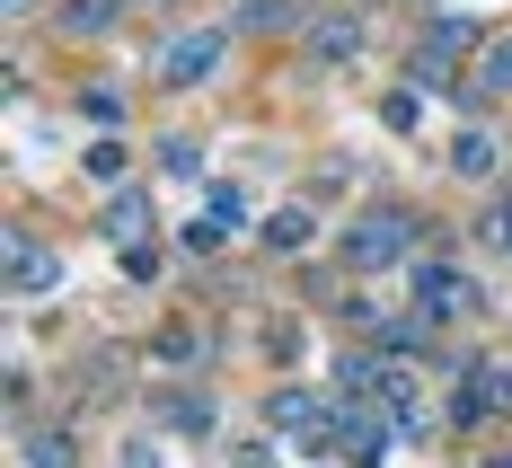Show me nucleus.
Segmentation results:
<instances>
[{
	"label": "nucleus",
	"instance_id": "obj_1",
	"mask_svg": "<svg viewBox=\"0 0 512 468\" xmlns=\"http://www.w3.org/2000/svg\"><path fill=\"white\" fill-rule=\"evenodd\" d=\"M336 248H345L354 274H389V265H407V212H362Z\"/></svg>",
	"mask_w": 512,
	"mask_h": 468
},
{
	"label": "nucleus",
	"instance_id": "obj_2",
	"mask_svg": "<svg viewBox=\"0 0 512 468\" xmlns=\"http://www.w3.org/2000/svg\"><path fill=\"white\" fill-rule=\"evenodd\" d=\"M212 71H221V27L168 36V53H159V80H168V89H195V80H212Z\"/></svg>",
	"mask_w": 512,
	"mask_h": 468
},
{
	"label": "nucleus",
	"instance_id": "obj_3",
	"mask_svg": "<svg viewBox=\"0 0 512 468\" xmlns=\"http://www.w3.org/2000/svg\"><path fill=\"white\" fill-rule=\"evenodd\" d=\"M415 310L424 318H468L477 310V283L460 265H415Z\"/></svg>",
	"mask_w": 512,
	"mask_h": 468
},
{
	"label": "nucleus",
	"instance_id": "obj_4",
	"mask_svg": "<svg viewBox=\"0 0 512 468\" xmlns=\"http://www.w3.org/2000/svg\"><path fill=\"white\" fill-rule=\"evenodd\" d=\"M318 442H327V451H336V460H354V468H371V460H380V416H371V407H354V416H336V424H327V433H318Z\"/></svg>",
	"mask_w": 512,
	"mask_h": 468
},
{
	"label": "nucleus",
	"instance_id": "obj_5",
	"mask_svg": "<svg viewBox=\"0 0 512 468\" xmlns=\"http://www.w3.org/2000/svg\"><path fill=\"white\" fill-rule=\"evenodd\" d=\"M265 424H274V433H327V407H318L309 389H274V398H265Z\"/></svg>",
	"mask_w": 512,
	"mask_h": 468
},
{
	"label": "nucleus",
	"instance_id": "obj_6",
	"mask_svg": "<svg viewBox=\"0 0 512 468\" xmlns=\"http://www.w3.org/2000/svg\"><path fill=\"white\" fill-rule=\"evenodd\" d=\"M9 283H18V292H45V283H62V265H53L36 239H9Z\"/></svg>",
	"mask_w": 512,
	"mask_h": 468
},
{
	"label": "nucleus",
	"instance_id": "obj_7",
	"mask_svg": "<svg viewBox=\"0 0 512 468\" xmlns=\"http://www.w3.org/2000/svg\"><path fill=\"white\" fill-rule=\"evenodd\" d=\"M477 98H512V36H495L477 53Z\"/></svg>",
	"mask_w": 512,
	"mask_h": 468
},
{
	"label": "nucleus",
	"instance_id": "obj_8",
	"mask_svg": "<svg viewBox=\"0 0 512 468\" xmlns=\"http://www.w3.org/2000/svg\"><path fill=\"white\" fill-rule=\"evenodd\" d=\"M106 239H115V248L133 257V248L151 239V204H142V195H133V204H115V212H106Z\"/></svg>",
	"mask_w": 512,
	"mask_h": 468
},
{
	"label": "nucleus",
	"instance_id": "obj_9",
	"mask_svg": "<svg viewBox=\"0 0 512 468\" xmlns=\"http://www.w3.org/2000/svg\"><path fill=\"white\" fill-rule=\"evenodd\" d=\"M265 248H274V257H301L309 248V212L292 204V212H265Z\"/></svg>",
	"mask_w": 512,
	"mask_h": 468
},
{
	"label": "nucleus",
	"instance_id": "obj_10",
	"mask_svg": "<svg viewBox=\"0 0 512 468\" xmlns=\"http://www.w3.org/2000/svg\"><path fill=\"white\" fill-rule=\"evenodd\" d=\"M115 9H124V0H62V27H71V36H106Z\"/></svg>",
	"mask_w": 512,
	"mask_h": 468
},
{
	"label": "nucleus",
	"instance_id": "obj_11",
	"mask_svg": "<svg viewBox=\"0 0 512 468\" xmlns=\"http://www.w3.org/2000/svg\"><path fill=\"white\" fill-rule=\"evenodd\" d=\"M451 168H460V177H486V168H495V142H486V133H460V142H451Z\"/></svg>",
	"mask_w": 512,
	"mask_h": 468
},
{
	"label": "nucleus",
	"instance_id": "obj_12",
	"mask_svg": "<svg viewBox=\"0 0 512 468\" xmlns=\"http://www.w3.org/2000/svg\"><path fill=\"white\" fill-rule=\"evenodd\" d=\"M318 53H327V62H336V53H362V27L354 18H327V27H318Z\"/></svg>",
	"mask_w": 512,
	"mask_h": 468
},
{
	"label": "nucleus",
	"instance_id": "obj_13",
	"mask_svg": "<svg viewBox=\"0 0 512 468\" xmlns=\"http://www.w3.org/2000/svg\"><path fill=\"white\" fill-rule=\"evenodd\" d=\"M27 468H71V433H36V451H27Z\"/></svg>",
	"mask_w": 512,
	"mask_h": 468
},
{
	"label": "nucleus",
	"instance_id": "obj_14",
	"mask_svg": "<svg viewBox=\"0 0 512 468\" xmlns=\"http://www.w3.org/2000/svg\"><path fill=\"white\" fill-rule=\"evenodd\" d=\"M186 248H195V257L221 248V212H195V221H186Z\"/></svg>",
	"mask_w": 512,
	"mask_h": 468
},
{
	"label": "nucleus",
	"instance_id": "obj_15",
	"mask_svg": "<svg viewBox=\"0 0 512 468\" xmlns=\"http://www.w3.org/2000/svg\"><path fill=\"white\" fill-rule=\"evenodd\" d=\"M89 177H98V186H115V177H124V151H115V142H98V151H89Z\"/></svg>",
	"mask_w": 512,
	"mask_h": 468
},
{
	"label": "nucleus",
	"instance_id": "obj_16",
	"mask_svg": "<svg viewBox=\"0 0 512 468\" xmlns=\"http://www.w3.org/2000/svg\"><path fill=\"white\" fill-rule=\"evenodd\" d=\"M495 468H512V460H495Z\"/></svg>",
	"mask_w": 512,
	"mask_h": 468
}]
</instances>
